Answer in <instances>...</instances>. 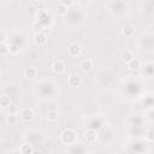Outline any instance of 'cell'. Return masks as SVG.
Wrapping results in <instances>:
<instances>
[{
    "label": "cell",
    "instance_id": "cell-21",
    "mask_svg": "<svg viewBox=\"0 0 154 154\" xmlns=\"http://www.w3.org/2000/svg\"><path fill=\"white\" fill-rule=\"evenodd\" d=\"M73 4H75V2H73V1H71V0H64V1L61 2V5H64L66 8H67V7H70V6H72Z\"/></svg>",
    "mask_w": 154,
    "mask_h": 154
},
{
    "label": "cell",
    "instance_id": "cell-14",
    "mask_svg": "<svg viewBox=\"0 0 154 154\" xmlns=\"http://www.w3.org/2000/svg\"><path fill=\"white\" fill-rule=\"evenodd\" d=\"M18 120H19L18 114H11V113H8V116H7V118H6V122H7V124H10V125H16V124L18 123Z\"/></svg>",
    "mask_w": 154,
    "mask_h": 154
},
{
    "label": "cell",
    "instance_id": "cell-9",
    "mask_svg": "<svg viewBox=\"0 0 154 154\" xmlns=\"http://www.w3.org/2000/svg\"><path fill=\"white\" fill-rule=\"evenodd\" d=\"M122 34L125 36V37H131L134 34H135V28L130 24L128 25H124L123 29H122Z\"/></svg>",
    "mask_w": 154,
    "mask_h": 154
},
{
    "label": "cell",
    "instance_id": "cell-17",
    "mask_svg": "<svg viewBox=\"0 0 154 154\" xmlns=\"http://www.w3.org/2000/svg\"><path fill=\"white\" fill-rule=\"evenodd\" d=\"M129 67H130L131 70H138V69L141 67V61H140L138 59L134 58V59L129 63Z\"/></svg>",
    "mask_w": 154,
    "mask_h": 154
},
{
    "label": "cell",
    "instance_id": "cell-16",
    "mask_svg": "<svg viewBox=\"0 0 154 154\" xmlns=\"http://www.w3.org/2000/svg\"><path fill=\"white\" fill-rule=\"evenodd\" d=\"M11 105V99L7 95H1L0 96V106L1 107H8Z\"/></svg>",
    "mask_w": 154,
    "mask_h": 154
},
{
    "label": "cell",
    "instance_id": "cell-23",
    "mask_svg": "<svg viewBox=\"0 0 154 154\" xmlns=\"http://www.w3.org/2000/svg\"><path fill=\"white\" fill-rule=\"evenodd\" d=\"M34 4L37 5V6H45V5H46L45 1H34Z\"/></svg>",
    "mask_w": 154,
    "mask_h": 154
},
{
    "label": "cell",
    "instance_id": "cell-20",
    "mask_svg": "<svg viewBox=\"0 0 154 154\" xmlns=\"http://www.w3.org/2000/svg\"><path fill=\"white\" fill-rule=\"evenodd\" d=\"M19 52V47L17 46V45H12V46H10V53H12V54H17Z\"/></svg>",
    "mask_w": 154,
    "mask_h": 154
},
{
    "label": "cell",
    "instance_id": "cell-4",
    "mask_svg": "<svg viewBox=\"0 0 154 154\" xmlns=\"http://www.w3.org/2000/svg\"><path fill=\"white\" fill-rule=\"evenodd\" d=\"M34 42L37 45V46H45L47 43V36L43 34V32H37L35 36H34Z\"/></svg>",
    "mask_w": 154,
    "mask_h": 154
},
{
    "label": "cell",
    "instance_id": "cell-15",
    "mask_svg": "<svg viewBox=\"0 0 154 154\" xmlns=\"http://www.w3.org/2000/svg\"><path fill=\"white\" fill-rule=\"evenodd\" d=\"M10 53V46L6 42H0V55H7Z\"/></svg>",
    "mask_w": 154,
    "mask_h": 154
},
{
    "label": "cell",
    "instance_id": "cell-24",
    "mask_svg": "<svg viewBox=\"0 0 154 154\" xmlns=\"http://www.w3.org/2000/svg\"><path fill=\"white\" fill-rule=\"evenodd\" d=\"M148 140L152 141V131H149V134H148Z\"/></svg>",
    "mask_w": 154,
    "mask_h": 154
},
{
    "label": "cell",
    "instance_id": "cell-5",
    "mask_svg": "<svg viewBox=\"0 0 154 154\" xmlns=\"http://www.w3.org/2000/svg\"><path fill=\"white\" fill-rule=\"evenodd\" d=\"M52 70H53V72H55V73H61V72H64V70H65V64L61 61V60H55L53 64H52Z\"/></svg>",
    "mask_w": 154,
    "mask_h": 154
},
{
    "label": "cell",
    "instance_id": "cell-6",
    "mask_svg": "<svg viewBox=\"0 0 154 154\" xmlns=\"http://www.w3.org/2000/svg\"><path fill=\"white\" fill-rule=\"evenodd\" d=\"M84 137H85V140H87L88 142L93 143V142L96 141L97 134H96L95 130H93V129H88V130H85V132H84Z\"/></svg>",
    "mask_w": 154,
    "mask_h": 154
},
{
    "label": "cell",
    "instance_id": "cell-7",
    "mask_svg": "<svg viewBox=\"0 0 154 154\" xmlns=\"http://www.w3.org/2000/svg\"><path fill=\"white\" fill-rule=\"evenodd\" d=\"M69 53H70V55H72V57L79 55V53H81V46H79V43H77V42L71 43V45L69 46Z\"/></svg>",
    "mask_w": 154,
    "mask_h": 154
},
{
    "label": "cell",
    "instance_id": "cell-13",
    "mask_svg": "<svg viewBox=\"0 0 154 154\" xmlns=\"http://www.w3.org/2000/svg\"><path fill=\"white\" fill-rule=\"evenodd\" d=\"M47 119H48V122L49 123H55L57 122V119H58V111L55 109V108H51L49 111H48V117H47Z\"/></svg>",
    "mask_w": 154,
    "mask_h": 154
},
{
    "label": "cell",
    "instance_id": "cell-18",
    "mask_svg": "<svg viewBox=\"0 0 154 154\" xmlns=\"http://www.w3.org/2000/svg\"><path fill=\"white\" fill-rule=\"evenodd\" d=\"M57 13H58L59 16H65V14L67 13V8H66L64 5L59 4L58 7H57Z\"/></svg>",
    "mask_w": 154,
    "mask_h": 154
},
{
    "label": "cell",
    "instance_id": "cell-19",
    "mask_svg": "<svg viewBox=\"0 0 154 154\" xmlns=\"http://www.w3.org/2000/svg\"><path fill=\"white\" fill-rule=\"evenodd\" d=\"M8 108H10V113H11V114H17V112H18V109H19L18 105H16V103H11V105L8 106Z\"/></svg>",
    "mask_w": 154,
    "mask_h": 154
},
{
    "label": "cell",
    "instance_id": "cell-22",
    "mask_svg": "<svg viewBox=\"0 0 154 154\" xmlns=\"http://www.w3.org/2000/svg\"><path fill=\"white\" fill-rule=\"evenodd\" d=\"M35 28H36L37 30H41V29H42V24H41L40 20H38V22H35Z\"/></svg>",
    "mask_w": 154,
    "mask_h": 154
},
{
    "label": "cell",
    "instance_id": "cell-2",
    "mask_svg": "<svg viewBox=\"0 0 154 154\" xmlns=\"http://www.w3.org/2000/svg\"><path fill=\"white\" fill-rule=\"evenodd\" d=\"M20 117H22V119L24 120V122H32L34 120V118H35V113H34V111L31 109V108H24L23 111H22V113H20Z\"/></svg>",
    "mask_w": 154,
    "mask_h": 154
},
{
    "label": "cell",
    "instance_id": "cell-3",
    "mask_svg": "<svg viewBox=\"0 0 154 154\" xmlns=\"http://www.w3.org/2000/svg\"><path fill=\"white\" fill-rule=\"evenodd\" d=\"M69 84H70V87H79V85L82 84V78H81V76L77 75V73L70 75V77H69Z\"/></svg>",
    "mask_w": 154,
    "mask_h": 154
},
{
    "label": "cell",
    "instance_id": "cell-12",
    "mask_svg": "<svg viewBox=\"0 0 154 154\" xmlns=\"http://www.w3.org/2000/svg\"><path fill=\"white\" fill-rule=\"evenodd\" d=\"M19 150H20L22 154H32L34 153V148H32V146L30 143H23L20 146Z\"/></svg>",
    "mask_w": 154,
    "mask_h": 154
},
{
    "label": "cell",
    "instance_id": "cell-1",
    "mask_svg": "<svg viewBox=\"0 0 154 154\" xmlns=\"http://www.w3.org/2000/svg\"><path fill=\"white\" fill-rule=\"evenodd\" d=\"M60 138H61V141H63L64 143L71 144V143H73V142L76 141V132H75V130H72V129H65V130L61 132Z\"/></svg>",
    "mask_w": 154,
    "mask_h": 154
},
{
    "label": "cell",
    "instance_id": "cell-10",
    "mask_svg": "<svg viewBox=\"0 0 154 154\" xmlns=\"http://www.w3.org/2000/svg\"><path fill=\"white\" fill-rule=\"evenodd\" d=\"M120 58H122V60H123L124 63H128V64H129V63L134 59V54H132V52H131V51L126 49V51H124V52L122 53Z\"/></svg>",
    "mask_w": 154,
    "mask_h": 154
},
{
    "label": "cell",
    "instance_id": "cell-11",
    "mask_svg": "<svg viewBox=\"0 0 154 154\" xmlns=\"http://www.w3.org/2000/svg\"><path fill=\"white\" fill-rule=\"evenodd\" d=\"M24 75H25V77H28V78H34V77H36V75H37V70H36L35 66H28V67L25 69V71H24Z\"/></svg>",
    "mask_w": 154,
    "mask_h": 154
},
{
    "label": "cell",
    "instance_id": "cell-8",
    "mask_svg": "<svg viewBox=\"0 0 154 154\" xmlns=\"http://www.w3.org/2000/svg\"><path fill=\"white\" fill-rule=\"evenodd\" d=\"M79 67H81V70L83 72H89L93 69V63L89 59H84V60H82L79 63Z\"/></svg>",
    "mask_w": 154,
    "mask_h": 154
}]
</instances>
